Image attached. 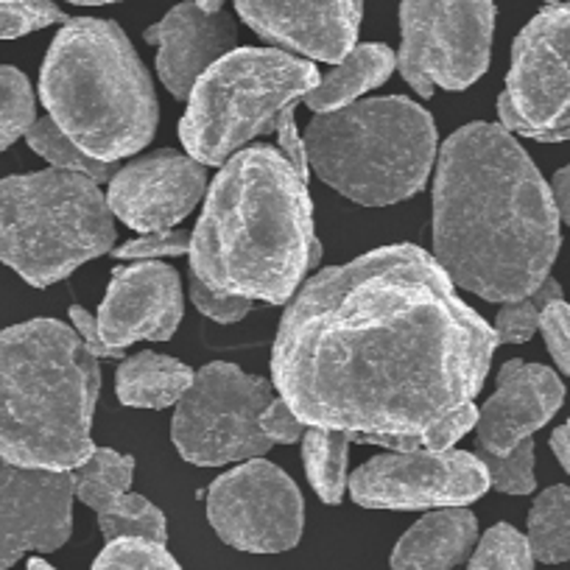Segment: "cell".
Here are the masks:
<instances>
[{
	"label": "cell",
	"mask_w": 570,
	"mask_h": 570,
	"mask_svg": "<svg viewBox=\"0 0 570 570\" xmlns=\"http://www.w3.org/2000/svg\"><path fill=\"white\" fill-rule=\"evenodd\" d=\"M92 570H183L163 542L142 537H118L109 540L98 553Z\"/></svg>",
	"instance_id": "cell-32"
},
{
	"label": "cell",
	"mask_w": 570,
	"mask_h": 570,
	"mask_svg": "<svg viewBox=\"0 0 570 570\" xmlns=\"http://www.w3.org/2000/svg\"><path fill=\"white\" fill-rule=\"evenodd\" d=\"M98 529L107 540H118V537H142V540H155L166 546L168 525L166 514L146 501L142 495H131L126 492L124 498L98 512Z\"/></svg>",
	"instance_id": "cell-28"
},
{
	"label": "cell",
	"mask_w": 570,
	"mask_h": 570,
	"mask_svg": "<svg viewBox=\"0 0 570 570\" xmlns=\"http://www.w3.org/2000/svg\"><path fill=\"white\" fill-rule=\"evenodd\" d=\"M468 570H534L529 537L509 523L492 525L470 557Z\"/></svg>",
	"instance_id": "cell-30"
},
{
	"label": "cell",
	"mask_w": 570,
	"mask_h": 570,
	"mask_svg": "<svg viewBox=\"0 0 570 570\" xmlns=\"http://www.w3.org/2000/svg\"><path fill=\"white\" fill-rule=\"evenodd\" d=\"M308 59L274 48H238L210 65L188 96L179 124L185 149L202 166H224L240 146L268 131L288 104L320 85Z\"/></svg>",
	"instance_id": "cell-8"
},
{
	"label": "cell",
	"mask_w": 570,
	"mask_h": 570,
	"mask_svg": "<svg viewBox=\"0 0 570 570\" xmlns=\"http://www.w3.org/2000/svg\"><path fill=\"white\" fill-rule=\"evenodd\" d=\"M551 194H553V202H557L559 218L570 227V166H564L562 171L553 174Z\"/></svg>",
	"instance_id": "cell-41"
},
{
	"label": "cell",
	"mask_w": 570,
	"mask_h": 570,
	"mask_svg": "<svg viewBox=\"0 0 570 570\" xmlns=\"http://www.w3.org/2000/svg\"><path fill=\"white\" fill-rule=\"evenodd\" d=\"M68 3H76V7H107V3H118V0H68Z\"/></svg>",
	"instance_id": "cell-44"
},
{
	"label": "cell",
	"mask_w": 570,
	"mask_h": 570,
	"mask_svg": "<svg viewBox=\"0 0 570 570\" xmlns=\"http://www.w3.org/2000/svg\"><path fill=\"white\" fill-rule=\"evenodd\" d=\"M131 475H135V459L120 456L112 448H92L90 459L70 470L73 495L96 514L129 492Z\"/></svg>",
	"instance_id": "cell-24"
},
{
	"label": "cell",
	"mask_w": 570,
	"mask_h": 570,
	"mask_svg": "<svg viewBox=\"0 0 570 570\" xmlns=\"http://www.w3.org/2000/svg\"><path fill=\"white\" fill-rule=\"evenodd\" d=\"M26 570H53L46 559H29V568Z\"/></svg>",
	"instance_id": "cell-45"
},
{
	"label": "cell",
	"mask_w": 570,
	"mask_h": 570,
	"mask_svg": "<svg viewBox=\"0 0 570 570\" xmlns=\"http://www.w3.org/2000/svg\"><path fill=\"white\" fill-rule=\"evenodd\" d=\"M196 7L205 9V12H222L224 0H196Z\"/></svg>",
	"instance_id": "cell-43"
},
{
	"label": "cell",
	"mask_w": 570,
	"mask_h": 570,
	"mask_svg": "<svg viewBox=\"0 0 570 570\" xmlns=\"http://www.w3.org/2000/svg\"><path fill=\"white\" fill-rule=\"evenodd\" d=\"M112 246V210L96 179L62 168L0 179V261L35 288Z\"/></svg>",
	"instance_id": "cell-7"
},
{
	"label": "cell",
	"mask_w": 570,
	"mask_h": 570,
	"mask_svg": "<svg viewBox=\"0 0 570 570\" xmlns=\"http://www.w3.org/2000/svg\"><path fill=\"white\" fill-rule=\"evenodd\" d=\"M70 473L18 468L0 456V570L29 551H57L73 531Z\"/></svg>",
	"instance_id": "cell-14"
},
{
	"label": "cell",
	"mask_w": 570,
	"mask_h": 570,
	"mask_svg": "<svg viewBox=\"0 0 570 570\" xmlns=\"http://www.w3.org/2000/svg\"><path fill=\"white\" fill-rule=\"evenodd\" d=\"M546 3H557V0H546Z\"/></svg>",
	"instance_id": "cell-46"
},
{
	"label": "cell",
	"mask_w": 570,
	"mask_h": 570,
	"mask_svg": "<svg viewBox=\"0 0 570 570\" xmlns=\"http://www.w3.org/2000/svg\"><path fill=\"white\" fill-rule=\"evenodd\" d=\"M562 297V288H559L557 279L548 277L540 288H534L531 294H525L523 299H514V303H503L501 314L495 320V336L503 344H523L540 331L542 311L548 303Z\"/></svg>",
	"instance_id": "cell-29"
},
{
	"label": "cell",
	"mask_w": 570,
	"mask_h": 570,
	"mask_svg": "<svg viewBox=\"0 0 570 570\" xmlns=\"http://www.w3.org/2000/svg\"><path fill=\"white\" fill-rule=\"evenodd\" d=\"M397 68L416 96L464 90L490 68L495 3L492 0H403Z\"/></svg>",
	"instance_id": "cell-10"
},
{
	"label": "cell",
	"mask_w": 570,
	"mask_h": 570,
	"mask_svg": "<svg viewBox=\"0 0 570 570\" xmlns=\"http://www.w3.org/2000/svg\"><path fill=\"white\" fill-rule=\"evenodd\" d=\"M498 344L436 257L383 246L299 288L279 322L272 375L311 428L420 434L473 403Z\"/></svg>",
	"instance_id": "cell-1"
},
{
	"label": "cell",
	"mask_w": 570,
	"mask_h": 570,
	"mask_svg": "<svg viewBox=\"0 0 570 570\" xmlns=\"http://www.w3.org/2000/svg\"><path fill=\"white\" fill-rule=\"evenodd\" d=\"M498 115L529 140H570V3L542 9L518 35Z\"/></svg>",
	"instance_id": "cell-11"
},
{
	"label": "cell",
	"mask_w": 570,
	"mask_h": 570,
	"mask_svg": "<svg viewBox=\"0 0 570 570\" xmlns=\"http://www.w3.org/2000/svg\"><path fill=\"white\" fill-rule=\"evenodd\" d=\"M40 98L48 118L98 163L137 155L157 131L149 70L112 20L65 23L42 65Z\"/></svg>",
	"instance_id": "cell-5"
},
{
	"label": "cell",
	"mask_w": 570,
	"mask_h": 570,
	"mask_svg": "<svg viewBox=\"0 0 570 570\" xmlns=\"http://www.w3.org/2000/svg\"><path fill=\"white\" fill-rule=\"evenodd\" d=\"M157 46V73L177 98H188L199 76L216 59L233 51L235 23L224 12H205L194 3L174 7L160 23L146 31Z\"/></svg>",
	"instance_id": "cell-19"
},
{
	"label": "cell",
	"mask_w": 570,
	"mask_h": 570,
	"mask_svg": "<svg viewBox=\"0 0 570 570\" xmlns=\"http://www.w3.org/2000/svg\"><path fill=\"white\" fill-rule=\"evenodd\" d=\"M207 520L238 551L279 553L303 537L305 507L299 487L283 470L263 459H249L213 481Z\"/></svg>",
	"instance_id": "cell-12"
},
{
	"label": "cell",
	"mask_w": 570,
	"mask_h": 570,
	"mask_svg": "<svg viewBox=\"0 0 570 570\" xmlns=\"http://www.w3.org/2000/svg\"><path fill=\"white\" fill-rule=\"evenodd\" d=\"M29 137V146L42 157V160L51 163L53 168H62V171L85 174V177L104 183L107 177H115V163H98L90 155L76 146L51 118H40L31 124V129L26 131Z\"/></svg>",
	"instance_id": "cell-27"
},
{
	"label": "cell",
	"mask_w": 570,
	"mask_h": 570,
	"mask_svg": "<svg viewBox=\"0 0 570 570\" xmlns=\"http://www.w3.org/2000/svg\"><path fill=\"white\" fill-rule=\"evenodd\" d=\"M190 299H194L196 308L213 322H222V325H233V322L244 320L252 311V299L244 297H227V294L210 292L202 279L190 277Z\"/></svg>",
	"instance_id": "cell-36"
},
{
	"label": "cell",
	"mask_w": 570,
	"mask_h": 570,
	"mask_svg": "<svg viewBox=\"0 0 570 570\" xmlns=\"http://www.w3.org/2000/svg\"><path fill=\"white\" fill-rule=\"evenodd\" d=\"M272 400L274 386L263 377L227 361L207 364L177 403L171 440L179 456L199 468H222L268 453L272 442L263 436L261 414Z\"/></svg>",
	"instance_id": "cell-9"
},
{
	"label": "cell",
	"mask_w": 570,
	"mask_h": 570,
	"mask_svg": "<svg viewBox=\"0 0 570 570\" xmlns=\"http://www.w3.org/2000/svg\"><path fill=\"white\" fill-rule=\"evenodd\" d=\"M53 23H68V18L51 0H0V40H18Z\"/></svg>",
	"instance_id": "cell-34"
},
{
	"label": "cell",
	"mask_w": 570,
	"mask_h": 570,
	"mask_svg": "<svg viewBox=\"0 0 570 570\" xmlns=\"http://www.w3.org/2000/svg\"><path fill=\"white\" fill-rule=\"evenodd\" d=\"M101 370L81 336L57 320L0 333V456L18 468L70 473L92 453Z\"/></svg>",
	"instance_id": "cell-4"
},
{
	"label": "cell",
	"mask_w": 570,
	"mask_h": 570,
	"mask_svg": "<svg viewBox=\"0 0 570 570\" xmlns=\"http://www.w3.org/2000/svg\"><path fill=\"white\" fill-rule=\"evenodd\" d=\"M397 57L383 42H366V46H355L320 85L305 96V104L314 109L316 115L336 112V109L350 107L358 101L364 92L375 90L383 81L392 76Z\"/></svg>",
	"instance_id": "cell-21"
},
{
	"label": "cell",
	"mask_w": 570,
	"mask_h": 570,
	"mask_svg": "<svg viewBox=\"0 0 570 570\" xmlns=\"http://www.w3.org/2000/svg\"><path fill=\"white\" fill-rule=\"evenodd\" d=\"M479 520L464 507H442L416 520L392 551L394 570H453L470 557Z\"/></svg>",
	"instance_id": "cell-20"
},
{
	"label": "cell",
	"mask_w": 570,
	"mask_h": 570,
	"mask_svg": "<svg viewBox=\"0 0 570 570\" xmlns=\"http://www.w3.org/2000/svg\"><path fill=\"white\" fill-rule=\"evenodd\" d=\"M487 490V464L464 451L383 453L350 479V495L366 509L468 507Z\"/></svg>",
	"instance_id": "cell-13"
},
{
	"label": "cell",
	"mask_w": 570,
	"mask_h": 570,
	"mask_svg": "<svg viewBox=\"0 0 570 570\" xmlns=\"http://www.w3.org/2000/svg\"><path fill=\"white\" fill-rule=\"evenodd\" d=\"M196 372L177 358L160 353H137L120 361L115 389L124 405L135 409H168L179 403L194 383Z\"/></svg>",
	"instance_id": "cell-22"
},
{
	"label": "cell",
	"mask_w": 570,
	"mask_h": 570,
	"mask_svg": "<svg viewBox=\"0 0 570 570\" xmlns=\"http://www.w3.org/2000/svg\"><path fill=\"white\" fill-rule=\"evenodd\" d=\"M564 386L553 370L529 361H507L498 372V389L479 411L475 434L484 453L507 456L523 440L551 422L562 409Z\"/></svg>",
	"instance_id": "cell-18"
},
{
	"label": "cell",
	"mask_w": 570,
	"mask_h": 570,
	"mask_svg": "<svg viewBox=\"0 0 570 570\" xmlns=\"http://www.w3.org/2000/svg\"><path fill=\"white\" fill-rule=\"evenodd\" d=\"M263 40L320 62H342L358 40L364 0H235Z\"/></svg>",
	"instance_id": "cell-17"
},
{
	"label": "cell",
	"mask_w": 570,
	"mask_h": 570,
	"mask_svg": "<svg viewBox=\"0 0 570 570\" xmlns=\"http://www.w3.org/2000/svg\"><path fill=\"white\" fill-rule=\"evenodd\" d=\"M274 129H277L279 135V149H283V155L288 157V163H292L305 179H308V155H305V140H299L297 126H294V104H288V107L274 118Z\"/></svg>",
	"instance_id": "cell-39"
},
{
	"label": "cell",
	"mask_w": 570,
	"mask_h": 570,
	"mask_svg": "<svg viewBox=\"0 0 570 570\" xmlns=\"http://www.w3.org/2000/svg\"><path fill=\"white\" fill-rule=\"evenodd\" d=\"M540 331L546 336L548 353H551L553 364L570 375V305L562 297L546 305L540 320Z\"/></svg>",
	"instance_id": "cell-35"
},
{
	"label": "cell",
	"mask_w": 570,
	"mask_h": 570,
	"mask_svg": "<svg viewBox=\"0 0 570 570\" xmlns=\"http://www.w3.org/2000/svg\"><path fill=\"white\" fill-rule=\"evenodd\" d=\"M183 285L174 268L155 261L115 268L98 308V336L112 358L135 342H168L183 322Z\"/></svg>",
	"instance_id": "cell-15"
},
{
	"label": "cell",
	"mask_w": 570,
	"mask_h": 570,
	"mask_svg": "<svg viewBox=\"0 0 570 570\" xmlns=\"http://www.w3.org/2000/svg\"><path fill=\"white\" fill-rule=\"evenodd\" d=\"M207 188L202 163L179 151H155L109 179L107 205L126 227L163 233L190 216Z\"/></svg>",
	"instance_id": "cell-16"
},
{
	"label": "cell",
	"mask_w": 570,
	"mask_h": 570,
	"mask_svg": "<svg viewBox=\"0 0 570 570\" xmlns=\"http://www.w3.org/2000/svg\"><path fill=\"white\" fill-rule=\"evenodd\" d=\"M475 422H479V409L468 403L420 434H353V440L364 442V445L389 448L392 453H442L451 451L468 431H473Z\"/></svg>",
	"instance_id": "cell-26"
},
{
	"label": "cell",
	"mask_w": 570,
	"mask_h": 570,
	"mask_svg": "<svg viewBox=\"0 0 570 570\" xmlns=\"http://www.w3.org/2000/svg\"><path fill=\"white\" fill-rule=\"evenodd\" d=\"M481 462L490 473V487L507 495H531L537 487L534 479V440H523L507 456L481 453Z\"/></svg>",
	"instance_id": "cell-33"
},
{
	"label": "cell",
	"mask_w": 570,
	"mask_h": 570,
	"mask_svg": "<svg viewBox=\"0 0 570 570\" xmlns=\"http://www.w3.org/2000/svg\"><path fill=\"white\" fill-rule=\"evenodd\" d=\"M308 179L272 146H252L222 166L207 190L190 268L210 292L283 305L320 257Z\"/></svg>",
	"instance_id": "cell-3"
},
{
	"label": "cell",
	"mask_w": 570,
	"mask_h": 570,
	"mask_svg": "<svg viewBox=\"0 0 570 570\" xmlns=\"http://www.w3.org/2000/svg\"><path fill=\"white\" fill-rule=\"evenodd\" d=\"M35 92L18 68H0V151H7L35 124Z\"/></svg>",
	"instance_id": "cell-31"
},
{
	"label": "cell",
	"mask_w": 570,
	"mask_h": 570,
	"mask_svg": "<svg viewBox=\"0 0 570 570\" xmlns=\"http://www.w3.org/2000/svg\"><path fill=\"white\" fill-rule=\"evenodd\" d=\"M261 431L272 445H292L303 440L305 422L294 414V409L283 397H274L261 414Z\"/></svg>",
	"instance_id": "cell-38"
},
{
	"label": "cell",
	"mask_w": 570,
	"mask_h": 570,
	"mask_svg": "<svg viewBox=\"0 0 570 570\" xmlns=\"http://www.w3.org/2000/svg\"><path fill=\"white\" fill-rule=\"evenodd\" d=\"M305 155L333 190L358 205L386 207L425 188L436 157V126L411 98H370L316 115Z\"/></svg>",
	"instance_id": "cell-6"
},
{
	"label": "cell",
	"mask_w": 570,
	"mask_h": 570,
	"mask_svg": "<svg viewBox=\"0 0 570 570\" xmlns=\"http://www.w3.org/2000/svg\"><path fill=\"white\" fill-rule=\"evenodd\" d=\"M551 185L501 124H470L442 146L434 183L436 263L464 292L514 303L540 288L562 233Z\"/></svg>",
	"instance_id": "cell-2"
},
{
	"label": "cell",
	"mask_w": 570,
	"mask_h": 570,
	"mask_svg": "<svg viewBox=\"0 0 570 570\" xmlns=\"http://www.w3.org/2000/svg\"><path fill=\"white\" fill-rule=\"evenodd\" d=\"M551 451L557 462L564 468V473H570V420L551 434Z\"/></svg>",
	"instance_id": "cell-42"
},
{
	"label": "cell",
	"mask_w": 570,
	"mask_h": 570,
	"mask_svg": "<svg viewBox=\"0 0 570 570\" xmlns=\"http://www.w3.org/2000/svg\"><path fill=\"white\" fill-rule=\"evenodd\" d=\"M70 320H73V327H76V333L81 336V342H85V347L90 350L96 358H112V355H109V350L104 347L101 336H98V322L92 320V316L87 314L81 305H73V308H70Z\"/></svg>",
	"instance_id": "cell-40"
},
{
	"label": "cell",
	"mask_w": 570,
	"mask_h": 570,
	"mask_svg": "<svg viewBox=\"0 0 570 570\" xmlns=\"http://www.w3.org/2000/svg\"><path fill=\"white\" fill-rule=\"evenodd\" d=\"M529 546L540 562H570V487H548L537 495L529 512Z\"/></svg>",
	"instance_id": "cell-25"
},
{
	"label": "cell",
	"mask_w": 570,
	"mask_h": 570,
	"mask_svg": "<svg viewBox=\"0 0 570 570\" xmlns=\"http://www.w3.org/2000/svg\"><path fill=\"white\" fill-rule=\"evenodd\" d=\"M185 252H190V235L163 229V233H149L137 240H129L120 249H115L112 255L124 257V261H151V257L185 255Z\"/></svg>",
	"instance_id": "cell-37"
},
{
	"label": "cell",
	"mask_w": 570,
	"mask_h": 570,
	"mask_svg": "<svg viewBox=\"0 0 570 570\" xmlns=\"http://www.w3.org/2000/svg\"><path fill=\"white\" fill-rule=\"evenodd\" d=\"M353 434L336 428H311L303 434V462L316 495L325 503H342L347 490V448Z\"/></svg>",
	"instance_id": "cell-23"
}]
</instances>
